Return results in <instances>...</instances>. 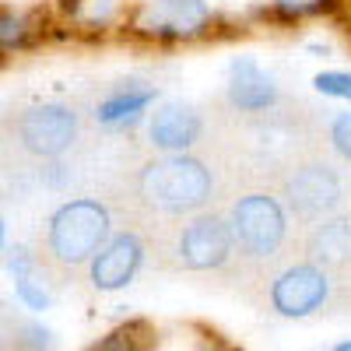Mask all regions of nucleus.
I'll return each instance as SVG.
<instances>
[{
	"instance_id": "obj_1",
	"label": "nucleus",
	"mask_w": 351,
	"mask_h": 351,
	"mask_svg": "<svg viewBox=\"0 0 351 351\" xmlns=\"http://www.w3.org/2000/svg\"><path fill=\"white\" fill-rule=\"evenodd\" d=\"M221 193V172L215 158L190 152H158L137 162L120 186V204L130 221H169L211 208Z\"/></svg>"
},
{
	"instance_id": "obj_2",
	"label": "nucleus",
	"mask_w": 351,
	"mask_h": 351,
	"mask_svg": "<svg viewBox=\"0 0 351 351\" xmlns=\"http://www.w3.org/2000/svg\"><path fill=\"white\" fill-rule=\"evenodd\" d=\"M221 211L232 232V250H236V260H232L228 271L236 274L267 267L295 243V225H291L285 204L271 183H260V180L232 183L228 204Z\"/></svg>"
},
{
	"instance_id": "obj_3",
	"label": "nucleus",
	"mask_w": 351,
	"mask_h": 351,
	"mask_svg": "<svg viewBox=\"0 0 351 351\" xmlns=\"http://www.w3.org/2000/svg\"><path fill=\"white\" fill-rule=\"evenodd\" d=\"M141 228L144 243H148V260L144 263L169 274H218L228 271L232 260H236L232 232L221 208H204L169 221H148Z\"/></svg>"
},
{
	"instance_id": "obj_4",
	"label": "nucleus",
	"mask_w": 351,
	"mask_h": 351,
	"mask_svg": "<svg viewBox=\"0 0 351 351\" xmlns=\"http://www.w3.org/2000/svg\"><path fill=\"white\" fill-rule=\"evenodd\" d=\"M112 236V208L99 197H74L60 204L43 236H39V278L49 285H64L77 271L88 267V260L99 253V246Z\"/></svg>"
},
{
	"instance_id": "obj_5",
	"label": "nucleus",
	"mask_w": 351,
	"mask_h": 351,
	"mask_svg": "<svg viewBox=\"0 0 351 351\" xmlns=\"http://www.w3.org/2000/svg\"><path fill=\"white\" fill-rule=\"evenodd\" d=\"M239 281L256 306L271 309L285 319L313 316L324 306H330V295H334V278L319 263L302 256L295 250V243H291V250L285 256L267 263V267L239 274Z\"/></svg>"
},
{
	"instance_id": "obj_6",
	"label": "nucleus",
	"mask_w": 351,
	"mask_h": 351,
	"mask_svg": "<svg viewBox=\"0 0 351 351\" xmlns=\"http://www.w3.org/2000/svg\"><path fill=\"white\" fill-rule=\"evenodd\" d=\"M271 186L281 197L295 232L344 211V197H348L344 176L334 169V162L319 148L299 155L295 162H288L271 180Z\"/></svg>"
},
{
	"instance_id": "obj_7",
	"label": "nucleus",
	"mask_w": 351,
	"mask_h": 351,
	"mask_svg": "<svg viewBox=\"0 0 351 351\" xmlns=\"http://www.w3.org/2000/svg\"><path fill=\"white\" fill-rule=\"evenodd\" d=\"M0 141L32 162H56L81 141V112L67 102H36L0 120Z\"/></svg>"
},
{
	"instance_id": "obj_8",
	"label": "nucleus",
	"mask_w": 351,
	"mask_h": 351,
	"mask_svg": "<svg viewBox=\"0 0 351 351\" xmlns=\"http://www.w3.org/2000/svg\"><path fill=\"white\" fill-rule=\"evenodd\" d=\"M144 260H148V243H144V228L134 221L112 232L99 246V253L88 260V281L95 291H120L137 278Z\"/></svg>"
},
{
	"instance_id": "obj_9",
	"label": "nucleus",
	"mask_w": 351,
	"mask_h": 351,
	"mask_svg": "<svg viewBox=\"0 0 351 351\" xmlns=\"http://www.w3.org/2000/svg\"><path fill=\"white\" fill-rule=\"evenodd\" d=\"M208 21V0H144L134 14V28L148 39H193Z\"/></svg>"
},
{
	"instance_id": "obj_10",
	"label": "nucleus",
	"mask_w": 351,
	"mask_h": 351,
	"mask_svg": "<svg viewBox=\"0 0 351 351\" xmlns=\"http://www.w3.org/2000/svg\"><path fill=\"white\" fill-rule=\"evenodd\" d=\"M208 134V116L190 102H162L148 120L152 152H190Z\"/></svg>"
},
{
	"instance_id": "obj_11",
	"label": "nucleus",
	"mask_w": 351,
	"mask_h": 351,
	"mask_svg": "<svg viewBox=\"0 0 351 351\" xmlns=\"http://www.w3.org/2000/svg\"><path fill=\"white\" fill-rule=\"evenodd\" d=\"M281 102L278 81L263 71L253 56H239L228 67V88H225V106L232 112H260Z\"/></svg>"
},
{
	"instance_id": "obj_12",
	"label": "nucleus",
	"mask_w": 351,
	"mask_h": 351,
	"mask_svg": "<svg viewBox=\"0 0 351 351\" xmlns=\"http://www.w3.org/2000/svg\"><path fill=\"white\" fill-rule=\"evenodd\" d=\"M155 95H158L155 84H148V81H137V77L116 81L102 95V102L95 106V120L109 130H120V127L134 123L137 116L155 102Z\"/></svg>"
},
{
	"instance_id": "obj_13",
	"label": "nucleus",
	"mask_w": 351,
	"mask_h": 351,
	"mask_svg": "<svg viewBox=\"0 0 351 351\" xmlns=\"http://www.w3.org/2000/svg\"><path fill=\"white\" fill-rule=\"evenodd\" d=\"M67 18L84 32H102L123 11V0H67Z\"/></svg>"
},
{
	"instance_id": "obj_14",
	"label": "nucleus",
	"mask_w": 351,
	"mask_h": 351,
	"mask_svg": "<svg viewBox=\"0 0 351 351\" xmlns=\"http://www.w3.org/2000/svg\"><path fill=\"white\" fill-rule=\"evenodd\" d=\"M327 144L344 158V162H351V112H337V116H330L327 120Z\"/></svg>"
},
{
	"instance_id": "obj_15",
	"label": "nucleus",
	"mask_w": 351,
	"mask_h": 351,
	"mask_svg": "<svg viewBox=\"0 0 351 351\" xmlns=\"http://www.w3.org/2000/svg\"><path fill=\"white\" fill-rule=\"evenodd\" d=\"M316 92L319 95H330V99H351V74L344 71H324L313 77Z\"/></svg>"
},
{
	"instance_id": "obj_16",
	"label": "nucleus",
	"mask_w": 351,
	"mask_h": 351,
	"mask_svg": "<svg viewBox=\"0 0 351 351\" xmlns=\"http://www.w3.org/2000/svg\"><path fill=\"white\" fill-rule=\"evenodd\" d=\"M14 281H18V295H21V302L28 309H46L53 302V295L43 288L39 274H25V278H14Z\"/></svg>"
},
{
	"instance_id": "obj_17",
	"label": "nucleus",
	"mask_w": 351,
	"mask_h": 351,
	"mask_svg": "<svg viewBox=\"0 0 351 351\" xmlns=\"http://www.w3.org/2000/svg\"><path fill=\"white\" fill-rule=\"evenodd\" d=\"M324 8H330V0H274V11L285 18H306V14H319Z\"/></svg>"
},
{
	"instance_id": "obj_18",
	"label": "nucleus",
	"mask_w": 351,
	"mask_h": 351,
	"mask_svg": "<svg viewBox=\"0 0 351 351\" xmlns=\"http://www.w3.org/2000/svg\"><path fill=\"white\" fill-rule=\"evenodd\" d=\"M21 36H25V21L18 14H0V46L21 43Z\"/></svg>"
},
{
	"instance_id": "obj_19",
	"label": "nucleus",
	"mask_w": 351,
	"mask_h": 351,
	"mask_svg": "<svg viewBox=\"0 0 351 351\" xmlns=\"http://www.w3.org/2000/svg\"><path fill=\"white\" fill-rule=\"evenodd\" d=\"M11 324H14V313H11V306H8L4 299H0V344H4V337H8Z\"/></svg>"
},
{
	"instance_id": "obj_20",
	"label": "nucleus",
	"mask_w": 351,
	"mask_h": 351,
	"mask_svg": "<svg viewBox=\"0 0 351 351\" xmlns=\"http://www.w3.org/2000/svg\"><path fill=\"white\" fill-rule=\"evenodd\" d=\"M337 351H351V341H341V344H337Z\"/></svg>"
},
{
	"instance_id": "obj_21",
	"label": "nucleus",
	"mask_w": 351,
	"mask_h": 351,
	"mask_svg": "<svg viewBox=\"0 0 351 351\" xmlns=\"http://www.w3.org/2000/svg\"><path fill=\"white\" fill-rule=\"evenodd\" d=\"M0 250H4V221H0Z\"/></svg>"
}]
</instances>
